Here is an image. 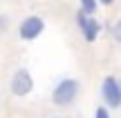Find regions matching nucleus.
Wrapping results in <instances>:
<instances>
[{
    "label": "nucleus",
    "instance_id": "1",
    "mask_svg": "<svg viewBox=\"0 0 121 118\" xmlns=\"http://www.w3.org/2000/svg\"><path fill=\"white\" fill-rule=\"evenodd\" d=\"M76 94H78V83H76L74 78H65V80H60L56 87H54V94H52L54 105H58V107L72 105L74 98H76Z\"/></svg>",
    "mask_w": 121,
    "mask_h": 118
},
{
    "label": "nucleus",
    "instance_id": "2",
    "mask_svg": "<svg viewBox=\"0 0 121 118\" xmlns=\"http://www.w3.org/2000/svg\"><path fill=\"white\" fill-rule=\"evenodd\" d=\"M101 94H103L105 103L110 107H121V89H119V80L117 78L108 76L103 80V85H101Z\"/></svg>",
    "mask_w": 121,
    "mask_h": 118
},
{
    "label": "nucleus",
    "instance_id": "3",
    "mask_svg": "<svg viewBox=\"0 0 121 118\" xmlns=\"http://www.w3.org/2000/svg\"><path fill=\"white\" fill-rule=\"evenodd\" d=\"M34 87V80H31V74L27 69H18L11 78V91L16 96H27Z\"/></svg>",
    "mask_w": 121,
    "mask_h": 118
},
{
    "label": "nucleus",
    "instance_id": "4",
    "mask_svg": "<svg viewBox=\"0 0 121 118\" xmlns=\"http://www.w3.org/2000/svg\"><path fill=\"white\" fill-rule=\"evenodd\" d=\"M43 29H45V22L38 16H29L20 22V38L22 40H34L43 34Z\"/></svg>",
    "mask_w": 121,
    "mask_h": 118
},
{
    "label": "nucleus",
    "instance_id": "5",
    "mask_svg": "<svg viewBox=\"0 0 121 118\" xmlns=\"http://www.w3.org/2000/svg\"><path fill=\"white\" fill-rule=\"evenodd\" d=\"M76 22H78V27H81L83 36H85V40L87 42H94L99 31H101V25L94 18H85V13H81V11H78V16H76Z\"/></svg>",
    "mask_w": 121,
    "mask_h": 118
},
{
    "label": "nucleus",
    "instance_id": "6",
    "mask_svg": "<svg viewBox=\"0 0 121 118\" xmlns=\"http://www.w3.org/2000/svg\"><path fill=\"white\" fill-rule=\"evenodd\" d=\"M96 11V0H81V13H94Z\"/></svg>",
    "mask_w": 121,
    "mask_h": 118
},
{
    "label": "nucleus",
    "instance_id": "7",
    "mask_svg": "<svg viewBox=\"0 0 121 118\" xmlns=\"http://www.w3.org/2000/svg\"><path fill=\"white\" fill-rule=\"evenodd\" d=\"M94 118H110V114H108L105 107H99V109L94 111Z\"/></svg>",
    "mask_w": 121,
    "mask_h": 118
},
{
    "label": "nucleus",
    "instance_id": "8",
    "mask_svg": "<svg viewBox=\"0 0 121 118\" xmlns=\"http://www.w3.org/2000/svg\"><path fill=\"white\" fill-rule=\"evenodd\" d=\"M114 38H117L119 42H121V18L117 20V25H114Z\"/></svg>",
    "mask_w": 121,
    "mask_h": 118
},
{
    "label": "nucleus",
    "instance_id": "9",
    "mask_svg": "<svg viewBox=\"0 0 121 118\" xmlns=\"http://www.w3.org/2000/svg\"><path fill=\"white\" fill-rule=\"evenodd\" d=\"M4 27H7V18H4V16H0V31H2Z\"/></svg>",
    "mask_w": 121,
    "mask_h": 118
},
{
    "label": "nucleus",
    "instance_id": "10",
    "mask_svg": "<svg viewBox=\"0 0 121 118\" xmlns=\"http://www.w3.org/2000/svg\"><path fill=\"white\" fill-rule=\"evenodd\" d=\"M96 2H103V4H112L114 0H96Z\"/></svg>",
    "mask_w": 121,
    "mask_h": 118
},
{
    "label": "nucleus",
    "instance_id": "11",
    "mask_svg": "<svg viewBox=\"0 0 121 118\" xmlns=\"http://www.w3.org/2000/svg\"><path fill=\"white\" fill-rule=\"evenodd\" d=\"M119 89H121V80H119Z\"/></svg>",
    "mask_w": 121,
    "mask_h": 118
}]
</instances>
